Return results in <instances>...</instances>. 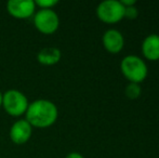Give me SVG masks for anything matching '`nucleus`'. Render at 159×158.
Wrapping results in <instances>:
<instances>
[{"label": "nucleus", "mask_w": 159, "mask_h": 158, "mask_svg": "<svg viewBox=\"0 0 159 158\" xmlns=\"http://www.w3.org/2000/svg\"><path fill=\"white\" fill-rule=\"evenodd\" d=\"M25 116V119L30 122L33 128H49L57 120L59 110L50 100L38 99L30 103Z\"/></svg>", "instance_id": "nucleus-1"}, {"label": "nucleus", "mask_w": 159, "mask_h": 158, "mask_svg": "<svg viewBox=\"0 0 159 158\" xmlns=\"http://www.w3.org/2000/svg\"><path fill=\"white\" fill-rule=\"evenodd\" d=\"M30 105L28 99L23 92L15 89L6 91L2 95V107L8 115L12 117H20L25 115Z\"/></svg>", "instance_id": "nucleus-2"}, {"label": "nucleus", "mask_w": 159, "mask_h": 158, "mask_svg": "<svg viewBox=\"0 0 159 158\" xmlns=\"http://www.w3.org/2000/svg\"><path fill=\"white\" fill-rule=\"evenodd\" d=\"M124 76L133 84H140L147 77V66L141 57L136 55H128L124 57L120 64Z\"/></svg>", "instance_id": "nucleus-3"}, {"label": "nucleus", "mask_w": 159, "mask_h": 158, "mask_svg": "<svg viewBox=\"0 0 159 158\" xmlns=\"http://www.w3.org/2000/svg\"><path fill=\"white\" fill-rule=\"evenodd\" d=\"M36 29L44 35H52L59 29L60 17L53 9H39L34 14Z\"/></svg>", "instance_id": "nucleus-4"}, {"label": "nucleus", "mask_w": 159, "mask_h": 158, "mask_svg": "<svg viewBox=\"0 0 159 158\" xmlns=\"http://www.w3.org/2000/svg\"><path fill=\"white\" fill-rule=\"evenodd\" d=\"M98 20L106 24H115L125 17V7L117 0H105L96 8Z\"/></svg>", "instance_id": "nucleus-5"}, {"label": "nucleus", "mask_w": 159, "mask_h": 158, "mask_svg": "<svg viewBox=\"0 0 159 158\" xmlns=\"http://www.w3.org/2000/svg\"><path fill=\"white\" fill-rule=\"evenodd\" d=\"M36 8L37 7L33 0H9L7 2L8 13L17 20H25L34 16Z\"/></svg>", "instance_id": "nucleus-6"}, {"label": "nucleus", "mask_w": 159, "mask_h": 158, "mask_svg": "<svg viewBox=\"0 0 159 158\" xmlns=\"http://www.w3.org/2000/svg\"><path fill=\"white\" fill-rule=\"evenodd\" d=\"M33 134V127L26 119H19L10 128V140L14 144L22 145L30 141Z\"/></svg>", "instance_id": "nucleus-7"}, {"label": "nucleus", "mask_w": 159, "mask_h": 158, "mask_svg": "<svg viewBox=\"0 0 159 158\" xmlns=\"http://www.w3.org/2000/svg\"><path fill=\"white\" fill-rule=\"evenodd\" d=\"M102 42L105 50L109 53H113V54L120 52L125 46L124 36L117 29L106 30L103 35Z\"/></svg>", "instance_id": "nucleus-8"}, {"label": "nucleus", "mask_w": 159, "mask_h": 158, "mask_svg": "<svg viewBox=\"0 0 159 158\" xmlns=\"http://www.w3.org/2000/svg\"><path fill=\"white\" fill-rule=\"evenodd\" d=\"M142 53L148 61L159 60V35L153 34L147 36L142 42Z\"/></svg>", "instance_id": "nucleus-9"}, {"label": "nucleus", "mask_w": 159, "mask_h": 158, "mask_svg": "<svg viewBox=\"0 0 159 158\" xmlns=\"http://www.w3.org/2000/svg\"><path fill=\"white\" fill-rule=\"evenodd\" d=\"M62 59V52L55 47H46L38 52L37 60L40 64L46 66H52L57 64Z\"/></svg>", "instance_id": "nucleus-10"}, {"label": "nucleus", "mask_w": 159, "mask_h": 158, "mask_svg": "<svg viewBox=\"0 0 159 158\" xmlns=\"http://www.w3.org/2000/svg\"><path fill=\"white\" fill-rule=\"evenodd\" d=\"M142 89H141L140 84H133L130 82L126 88V95L130 100H136L141 95Z\"/></svg>", "instance_id": "nucleus-11"}, {"label": "nucleus", "mask_w": 159, "mask_h": 158, "mask_svg": "<svg viewBox=\"0 0 159 158\" xmlns=\"http://www.w3.org/2000/svg\"><path fill=\"white\" fill-rule=\"evenodd\" d=\"M59 3L57 0H36L35 4L39 9H52Z\"/></svg>", "instance_id": "nucleus-12"}, {"label": "nucleus", "mask_w": 159, "mask_h": 158, "mask_svg": "<svg viewBox=\"0 0 159 158\" xmlns=\"http://www.w3.org/2000/svg\"><path fill=\"white\" fill-rule=\"evenodd\" d=\"M138 15H139V11L135 8V6L125 8V17H127L129 20H135L138 17Z\"/></svg>", "instance_id": "nucleus-13"}, {"label": "nucleus", "mask_w": 159, "mask_h": 158, "mask_svg": "<svg viewBox=\"0 0 159 158\" xmlns=\"http://www.w3.org/2000/svg\"><path fill=\"white\" fill-rule=\"evenodd\" d=\"M120 3H121L125 8H128V7L135 6L136 1H135V0H121V1H120Z\"/></svg>", "instance_id": "nucleus-14"}, {"label": "nucleus", "mask_w": 159, "mask_h": 158, "mask_svg": "<svg viewBox=\"0 0 159 158\" xmlns=\"http://www.w3.org/2000/svg\"><path fill=\"white\" fill-rule=\"evenodd\" d=\"M65 158H84L82 156L80 153H77V152H73V153H69Z\"/></svg>", "instance_id": "nucleus-15"}, {"label": "nucleus", "mask_w": 159, "mask_h": 158, "mask_svg": "<svg viewBox=\"0 0 159 158\" xmlns=\"http://www.w3.org/2000/svg\"><path fill=\"white\" fill-rule=\"evenodd\" d=\"M2 95H3V93H1V91H0V108L2 106Z\"/></svg>", "instance_id": "nucleus-16"}]
</instances>
